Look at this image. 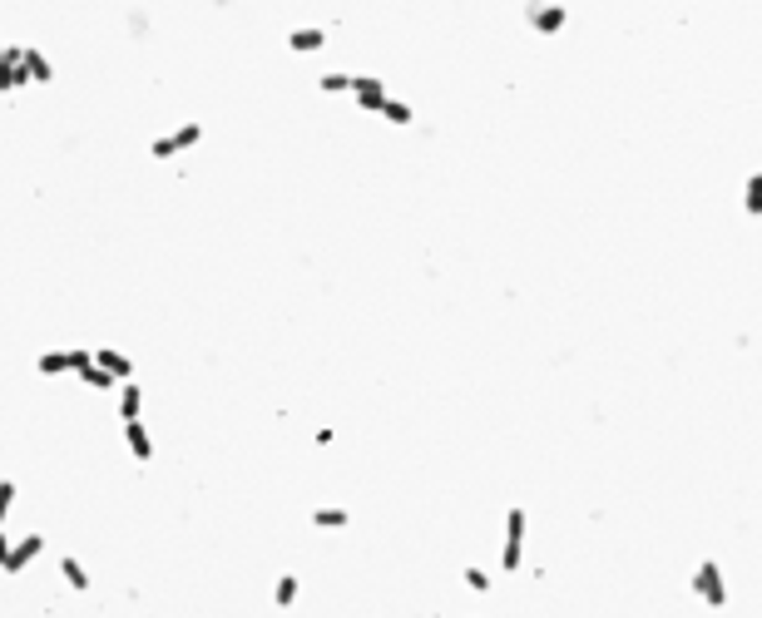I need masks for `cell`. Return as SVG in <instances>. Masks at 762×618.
Masks as SVG:
<instances>
[{"label":"cell","mask_w":762,"mask_h":618,"mask_svg":"<svg viewBox=\"0 0 762 618\" xmlns=\"http://www.w3.org/2000/svg\"><path fill=\"white\" fill-rule=\"evenodd\" d=\"M525 25L535 35H559L569 25V11L559 0H525Z\"/></svg>","instance_id":"cell-1"},{"label":"cell","mask_w":762,"mask_h":618,"mask_svg":"<svg viewBox=\"0 0 762 618\" xmlns=\"http://www.w3.org/2000/svg\"><path fill=\"white\" fill-rule=\"evenodd\" d=\"M198 139H204V124H198V119H188V124H179V129H173V134H163V139H154V144H149V154H154V159H173V154L194 149Z\"/></svg>","instance_id":"cell-2"},{"label":"cell","mask_w":762,"mask_h":618,"mask_svg":"<svg viewBox=\"0 0 762 618\" xmlns=\"http://www.w3.org/2000/svg\"><path fill=\"white\" fill-rule=\"evenodd\" d=\"M520 559H525V510H510V514H505V549H500V564L515 574Z\"/></svg>","instance_id":"cell-3"},{"label":"cell","mask_w":762,"mask_h":618,"mask_svg":"<svg viewBox=\"0 0 762 618\" xmlns=\"http://www.w3.org/2000/svg\"><path fill=\"white\" fill-rule=\"evenodd\" d=\"M693 594L703 598V604H713V608L728 604V589H723V569L713 564V559H703V564L693 569Z\"/></svg>","instance_id":"cell-4"},{"label":"cell","mask_w":762,"mask_h":618,"mask_svg":"<svg viewBox=\"0 0 762 618\" xmlns=\"http://www.w3.org/2000/svg\"><path fill=\"white\" fill-rule=\"evenodd\" d=\"M25 85H30V75H25V45H5V54H0V89L15 95Z\"/></svg>","instance_id":"cell-5"},{"label":"cell","mask_w":762,"mask_h":618,"mask_svg":"<svg viewBox=\"0 0 762 618\" xmlns=\"http://www.w3.org/2000/svg\"><path fill=\"white\" fill-rule=\"evenodd\" d=\"M352 95H356V109L362 114H381V104H387V79L381 75H356V85H352Z\"/></svg>","instance_id":"cell-6"},{"label":"cell","mask_w":762,"mask_h":618,"mask_svg":"<svg viewBox=\"0 0 762 618\" xmlns=\"http://www.w3.org/2000/svg\"><path fill=\"white\" fill-rule=\"evenodd\" d=\"M40 549H45V534L35 530V534H25L21 544H11V549H5V555H0V569H5V574L15 579V574H21V569L30 564V559H35V555H40Z\"/></svg>","instance_id":"cell-7"},{"label":"cell","mask_w":762,"mask_h":618,"mask_svg":"<svg viewBox=\"0 0 762 618\" xmlns=\"http://www.w3.org/2000/svg\"><path fill=\"white\" fill-rule=\"evenodd\" d=\"M124 446H130L134 460H154V436L144 421H124Z\"/></svg>","instance_id":"cell-8"},{"label":"cell","mask_w":762,"mask_h":618,"mask_svg":"<svg viewBox=\"0 0 762 618\" xmlns=\"http://www.w3.org/2000/svg\"><path fill=\"white\" fill-rule=\"evenodd\" d=\"M327 45V30L322 25H297V30L288 35V50L292 54H312V50H322Z\"/></svg>","instance_id":"cell-9"},{"label":"cell","mask_w":762,"mask_h":618,"mask_svg":"<svg viewBox=\"0 0 762 618\" xmlns=\"http://www.w3.org/2000/svg\"><path fill=\"white\" fill-rule=\"evenodd\" d=\"M95 362H99V366H105V372H109V376H114V381H119V386H124V381H130V376H134V366H130V356H124V352H114V347H99V352H95Z\"/></svg>","instance_id":"cell-10"},{"label":"cell","mask_w":762,"mask_h":618,"mask_svg":"<svg viewBox=\"0 0 762 618\" xmlns=\"http://www.w3.org/2000/svg\"><path fill=\"white\" fill-rule=\"evenodd\" d=\"M25 75H30V85H50V79H54L50 54H40L35 45H25Z\"/></svg>","instance_id":"cell-11"},{"label":"cell","mask_w":762,"mask_h":618,"mask_svg":"<svg viewBox=\"0 0 762 618\" xmlns=\"http://www.w3.org/2000/svg\"><path fill=\"white\" fill-rule=\"evenodd\" d=\"M139 411H144V391L134 381H124V386H119V416H124V421H139Z\"/></svg>","instance_id":"cell-12"},{"label":"cell","mask_w":762,"mask_h":618,"mask_svg":"<svg viewBox=\"0 0 762 618\" xmlns=\"http://www.w3.org/2000/svg\"><path fill=\"white\" fill-rule=\"evenodd\" d=\"M35 372L40 376H65V372H75V366H70V352H40L35 356Z\"/></svg>","instance_id":"cell-13"},{"label":"cell","mask_w":762,"mask_h":618,"mask_svg":"<svg viewBox=\"0 0 762 618\" xmlns=\"http://www.w3.org/2000/svg\"><path fill=\"white\" fill-rule=\"evenodd\" d=\"M352 85H356V75H347V70H327V75H317V89H322V95H347Z\"/></svg>","instance_id":"cell-14"},{"label":"cell","mask_w":762,"mask_h":618,"mask_svg":"<svg viewBox=\"0 0 762 618\" xmlns=\"http://www.w3.org/2000/svg\"><path fill=\"white\" fill-rule=\"evenodd\" d=\"M60 574H65V584H70V589H80V594L89 589V574H85V564H80L75 555H65V559H60Z\"/></svg>","instance_id":"cell-15"},{"label":"cell","mask_w":762,"mask_h":618,"mask_svg":"<svg viewBox=\"0 0 762 618\" xmlns=\"http://www.w3.org/2000/svg\"><path fill=\"white\" fill-rule=\"evenodd\" d=\"M381 119H387V124H397V129H406L416 114H411L406 99H387V104H381Z\"/></svg>","instance_id":"cell-16"},{"label":"cell","mask_w":762,"mask_h":618,"mask_svg":"<svg viewBox=\"0 0 762 618\" xmlns=\"http://www.w3.org/2000/svg\"><path fill=\"white\" fill-rule=\"evenodd\" d=\"M742 208H748L752 218H762V173H752L748 188H742Z\"/></svg>","instance_id":"cell-17"},{"label":"cell","mask_w":762,"mask_h":618,"mask_svg":"<svg viewBox=\"0 0 762 618\" xmlns=\"http://www.w3.org/2000/svg\"><path fill=\"white\" fill-rule=\"evenodd\" d=\"M312 524H317V530H342V524H352V514L347 510H312Z\"/></svg>","instance_id":"cell-18"},{"label":"cell","mask_w":762,"mask_h":618,"mask_svg":"<svg viewBox=\"0 0 762 618\" xmlns=\"http://www.w3.org/2000/svg\"><path fill=\"white\" fill-rule=\"evenodd\" d=\"M80 381H85V386H95V391H109V386H119V381H114V376H109V372H105V366H99V362H95V366H89V372H80Z\"/></svg>","instance_id":"cell-19"},{"label":"cell","mask_w":762,"mask_h":618,"mask_svg":"<svg viewBox=\"0 0 762 618\" xmlns=\"http://www.w3.org/2000/svg\"><path fill=\"white\" fill-rule=\"evenodd\" d=\"M272 598H278V604L288 608L292 598H297V574H282V579H278V589H272Z\"/></svg>","instance_id":"cell-20"},{"label":"cell","mask_w":762,"mask_h":618,"mask_svg":"<svg viewBox=\"0 0 762 618\" xmlns=\"http://www.w3.org/2000/svg\"><path fill=\"white\" fill-rule=\"evenodd\" d=\"M465 584H471L475 594H485V589H490V579H485V569H475V564H471V569H465Z\"/></svg>","instance_id":"cell-21"},{"label":"cell","mask_w":762,"mask_h":618,"mask_svg":"<svg viewBox=\"0 0 762 618\" xmlns=\"http://www.w3.org/2000/svg\"><path fill=\"white\" fill-rule=\"evenodd\" d=\"M15 480H5V485H0V514H11V505H15Z\"/></svg>","instance_id":"cell-22"}]
</instances>
